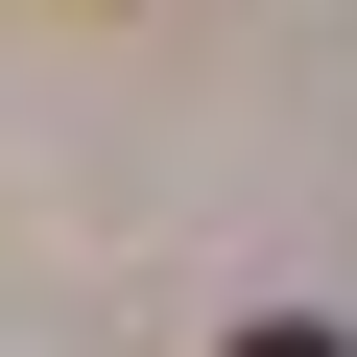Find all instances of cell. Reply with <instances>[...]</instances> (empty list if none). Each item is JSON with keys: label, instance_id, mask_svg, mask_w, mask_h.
<instances>
[{"label": "cell", "instance_id": "1", "mask_svg": "<svg viewBox=\"0 0 357 357\" xmlns=\"http://www.w3.org/2000/svg\"><path fill=\"white\" fill-rule=\"evenodd\" d=\"M238 357H333V333H310V310H262V333H238Z\"/></svg>", "mask_w": 357, "mask_h": 357}]
</instances>
